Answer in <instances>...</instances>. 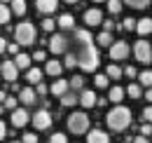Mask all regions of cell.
Returning a JSON list of instances; mask_svg holds the SVG:
<instances>
[{"label":"cell","instance_id":"9c48e42d","mask_svg":"<svg viewBox=\"0 0 152 143\" xmlns=\"http://www.w3.org/2000/svg\"><path fill=\"white\" fill-rule=\"evenodd\" d=\"M28 122H31V115H28L26 108H17V110H12V127H26Z\"/></svg>","mask_w":152,"mask_h":143},{"label":"cell","instance_id":"44dd1931","mask_svg":"<svg viewBox=\"0 0 152 143\" xmlns=\"http://www.w3.org/2000/svg\"><path fill=\"white\" fill-rule=\"evenodd\" d=\"M66 91H68V80H56L52 85V94H56V96H63Z\"/></svg>","mask_w":152,"mask_h":143},{"label":"cell","instance_id":"91938a15","mask_svg":"<svg viewBox=\"0 0 152 143\" xmlns=\"http://www.w3.org/2000/svg\"><path fill=\"white\" fill-rule=\"evenodd\" d=\"M94 2H103V0H94Z\"/></svg>","mask_w":152,"mask_h":143},{"label":"cell","instance_id":"d4e9b609","mask_svg":"<svg viewBox=\"0 0 152 143\" xmlns=\"http://www.w3.org/2000/svg\"><path fill=\"white\" fill-rule=\"evenodd\" d=\"M10 5H12V10H10V12H14V14H26V0H12V2H10Z\"/></svg>","mask_w":152,"mask_h":143},{"label":"cell","instance_id":"ffe728a7","mask_svg":"<svg viewBox=\"0 0 152 143\" xmlns=\"http://www.w3.org/2000/svg\"><path fill=\"white\" fill-rule=\"evenodd\" d=\"M26 80H28L31 85L42 82V71H40V68H28V71H26Z\"/></svg>","mask_w":152,"mask_h":143},{"label":"cell","instance_id":"4fadbf2b","mask_svg":"<svg viewBox=\"0 0 152 143\" xmlns=\"http://www.w3.org/2000/svg\"><path fill=\"white\" fill-rule=\"evenodd\" d=\"M19 101L23 103V106L35 103V101H38V94H35V89H31V87H23V89H19Z\"/></svg>","mask_w":152,"mask_h":143},{"label":"cell","instance_id":"30bf717a","mask_svg":"<svg viewBox=\"0 0 152 143\" xmlns=\"http://www.w3.org/2000/svg\"><path fill=\"white\" fill-rule=\"evenodd\" d=\"M66 45H68V40L61 35V33H54L52 40H49V52L52 54H61V52H66Z\"/></svg>","mask_w":152,"mask_h":143},{"label":"cell","instance_id":"f1b7e54d","mask_svg":"<svg viewBox=\"0 0 152 143\" xmlns=\"http://www.w3.org/2000/svg\"><path fill=\"white\" fill-rule=\"evenodd\" d=\"M122 2H126L129 7H136V10H145L150 5V0H122Z\"/></svg>","mask_w":152,"mask_h":143},{"label":"cell","instance_id":"680465c9","mask_svg":"<svg viewBox=\"0 0 152 143\" xmlns=\"http://www.w3.org/2000/svg\"><path fill=\"white\" fill-rule=\"evenodd\" d=\"M10 143H21V141H10Z\"/></svg>","mask_w":152,"mask_h":143},{"label":"cell","instance_id":"603a6c76","mask_svg":"<svg viewBox=\"0 0 152 143\" xmlns=\"http://www.w3.org/2000/svg\"><path fill=\"white\" fill-rule=\"evenodd\" d=\"M105 77H110V80H119V77H122V68H119L117 63H110L108 71H105Z\"/></svg>","mask_w":152,"mask_h":143},{"label":"cell","instance_id":"ac0fdd59","mask_svg":"<svg viewBox=\"0 0 152 143\" xmlns=\"http://www.w3.org/2000/svg\"><path fill=\"white\" fill-rule=\"evenodd\" d=\"M61 71H63V63L56 61V59H49V61H47V66H45V73H47V75H54V77L61 75Z\"/></svg>","mask_w":152,"mask_h":143},{"label":"cell","instance_id":"ab89813d","mask_svg":"<svg viewBox=\"0 0 152 143\" xmlns=\"http://www.w3.org/2000/svg\"><path fill=\"white\" fill-rule=\"evenodd\" d=\"M21 143H38V136H35L33 131H28V134H23V139H21Z\"/></svg>","mask_w":152,"mask_h":143},{"label":"cell","instance_id":"6f0895ef","mask_svg":"<svg viewBox=\"0 0 152 143\" xmlns=\"http://www.w3.org/2000/svg\"><path fill=\"white\" fill-rule=\"evenodd\" d=\"M2 110H5V108H2V103H0V113H2Z\"/></svg>","mask_w":152,"mask_h":143},{"label":"cell","instance_id":"b9f144b4","mask_svg":"<svg viewBox=\"0 0 152 143\" xmlns=\"http://www.w3.org/2000/svg\"><path fill=\"white\" fill-rule=\"evenodd\" d=\"M5 52H10V54H12V56H17V54H19V45H17V42H10Z\"/></svg>","mask_w":152,"mask_h":143},{"label":"cell","instance_id":"7402d4cb","mask_svg":"<svg viewBox=\"0 0 152 143\" xmlns=\"http://www.w3.org/2000/svg\"><path fill=\"white\" fill-rule=\"evenodd\" d=\"M122 99H124V89H122V87H113V89H110V94H108V101L119 103Z\"/></svg>","mask_w":152,"mask_h":143},{"label":"cell","instance_id":"bcb514c9","mask_svg":"<svg viewBox=\"0 0 152 143\" xmlns=\"http://www.w3.org/2000/svg\"><path fill=\"white\" fill-rule=\"evenodd\" d=\"M113 28H115V21H110V19H108V21H103V31H105V33H110Z\"/></svg>","mask_w":152,"mask_h":143},{"label":"cell","instance_id":"7c38bea8","mask_svg":"<svg viewBox=\"0 0 152 143\" xmlns=\"http://www.w3.org/2000/svg\"><path fill=\"white\" fill-rule=\"evenodd\" d=\"M89 136H87V143H110V136L103 131V129H91V131H87Z\"/></svg>","mask_w":152,"mask_h":143},{"label":"cell","instance_id":"f546056e","mask_svg":"<svg viewBox=\"0 0 152 143\" xmlns=\"http://www.w3.org/2000/svg\"><path fill=\"white\" fill-rule=\"evenodd\" d=\"M138 80H140V85H145V87H152V71H143L138 75Z\"/></svg>","mask_w":152,"mask_h":143},{"label":"cell","instance_id":"d590c367","mask_svg":"<svg viewBox=\"0 0 152 143\" xmlns=\"http://www.w3.org/2000/svg\"><path fill=\"white\" fill-rule=\"evenodd\" d=\"M63 66H66V68H75V66H77V56H75V54H66Z\"/></svg>","mask_w":152,"mask_h":143},{"label":"cell","instance_id":"6da1fadb","mask_svg":"<svg viewBox=\"0 0 152 143\" xmlns=\"http://www.w3.org/2000/svg\"><path fill=\"white\" fill-rule=\"evenodd\" d=\"M105 122L113 131H122L131 125V110L126 106H115L108 115H105Z\"/></svg>","mask_w":152,"mask_h":143},{"label":"cell","instance_id":"7bdbcfd3","mask_svg":"<svg viewBox=\"0 0 152 143\" xmlns=\"http://www.w3.org/2000/svg\"><path fill=\"white\" fill-rule=\"evenodd\" d=\"M140 136H152V127L148 122H143V127H140Z\"/></svg>","mask_w":152,"mask_h":143},{"label":"cell","instance_id":"1f68e13d","mask_svg":"<svg viewBox=\"0 0 152 143\" xmlns=\"http://www.w3.org/2000/svg\"><path fill=\"white\" fill-rule=\"evenodd\" d=\"M68 87H73V89H82V87H84V77H82V75H75V77H70Z\"/></svg>","mask_w":152,"mask_h":143},{"label":"cell","instance_id":"f907efd6","mask_svg":"<svg viewBox=\"0 0 152 143\" xmlns=\"http://www.w3.org/2000/svg\"><path fill=\"white\" fill-rule=\"evenodd\" d=\"M133 143H150V141H148L145 136H136V139H133Z\"/></svg>","mask_w":152,"mask_h":143},{"label":"cell","instance_id":"2e32d148","mask_svg":"<svg viewBox=\"0 0 152 143\" xmlns=\"http://www.w3.org/2000/svg\"><path fill=\"white\" fill-rule=\"evenodd\" d=\"M12 61H14V66H17V71H28V68H31V61H33V59H31V56H28V54H17V56H14V59H12Z\"/></svg>","mask_w":152,"mask_h":143},{"label":"cell","instance_id":"52a82bcc","mask_svg":"<svg viewBox=\"0 0 152 143\" xmlns=\"http://www.w3.org/2000/svg\"><path fill=\"white\" fill-rule=\"evenodd\" d=\"M129 56V45L126 42H122V40H117L110 45V59L113 61H124Z\"/></svg>","mask_w":152,"mask_h":143},{"label":"cell","instance_id":"836d02e7","mask_svg":"<svg viewBox=\"0 0 152 143\" xmlns=\"http://www.w3.org/2000/svg\"><path fill=\"white\" fill-rule=\"evenodd\" d=\"M17 101H19V99H14V96H5L2 108H7V110H17Z\"/></svg>","mask_w":152,"mask_h":143},{"label":"cell","instance_id":"8d00e7d4","mask_svg":"<svg viewBox=\"0 0 152 143\" xmlns=\"http://www.w3.org/2000/svg\"><path fill=\"white\" fill-rule=\"evenodd\" d=\"M122 28H124V31H136V19L126 17V19H124V24H122Z\"/></svg>","mask_w":152,"mask_h":143},{"label":"cell","instance_id":"d6986e66","mask_svg":"<svg viewBox=\"0 0 152 143\" xmlns=\"http://www.w3.org/2000/svg\"><path fill=\"white\" fill-rule=\"evenodd\" d=\"M75 38L80 40V42H84V45H94V38H91V33H89V28H77Z\"/></svg>","mask_w":152,"mask_h":143},{"label":"cell","instance_id":"f5cc1de1","mask_svg":"<svg viewBox=\"0 0 152 143\" xmlns=\"http://www.w3.org/2000/svg\"><path fill=\"white\" fill-rule=\"evenodd\" d=\"M145 99H148V101H150V103H152V87H150V89H148V91H145Z\"/></svg>","mask_w":152,"mask_h":143},{"label":"cell","instance_id":"3957f363","mask_svg":"<svg viewBox=\"0 0 152 143\" xmlns=\"http://www.w3.org/2000/svg\"><path fill=\"white\" fill-rule=\"evenodd\" d=\"M35 26L31 21H21L19 26L14 28V38H17V45H33L35 42Z\"/></svg>","mask_w":152,"mask_h":143},{"label":"cell","instance_id":"816d5d0a","mask_svg":"<svg viewBox=\"0 0 152 143\" xmlns=\"http://www.w3.org/2000/svg\"><path fill=\"white\" fill-rule=\"evenodd\" d=\"M105 103H108V99H96V106H101V108H103Z\"/></svg>","mask_w":152,"mask_h":143},{"label":"cell","instance_id":"7dc6e473","mask_svg":"<svg viewBox=\"0 0 152 143\" xmlns=\"http://www.w3.org/2000/svg\"><path fill=\"white\" fill-rule=\"evenodd\" d=\"M5 134H7V127H5V122H2V120H0V141H2V139H5Z\"/></svg>","mask_w":152,"mask_h":143},{"label":"cell","instance_id":"8fae6325","mask_svg":"<svg viewBox=\"0 0 152 143\" xmlns=\"http://www.w3.org/2000/svg\"><path fill=\"white\" fill-rule=\"evenodd\" d=\"M84 24L91 28V26H98V24H103V14H101V10H87L84 12Z\"/></svg>","mask_w":152,"mask_h":143},{"label":"cell","instance_id":"681fc988","mask_svg":"<svg viewBox=\"0 0 152 143\" xmlns=\"http://www.w3.org/2000/svg\"><path fill=\"white\" fill-rule=\"evenodd\" d=\"M5 49H7V40H5V38H0V54L5 52Z\"/></svg>","mask_w":152,"mask_h":143},{"label":"cell","instance_id":"60d3db41","mask_svg":"<svg viewBox=\"0 0 152 143\" xmlns=\"http://www.w3.org/2000/svg\"><path fill=\"white\" fill-rule=\"evenodd\" d=\"M47 85H45V82H38V87H35V94H38V96H45V94H47Z\"/></svg>","mask_w":152,"mask_h":143},{"label":"cell","instance_id":"11a10c76","mask_svg":"<svg viewBox=\"0 0 152 143\" xmlns=\"http://www.w3.org/2000/svg\"><path fill=\"white\" fill-rule=\"evenodd\" d=\"M63 2H68V5H75L77 0H63Z\"/></svg>","mask_w":152,"mask_h":143},{"label":"cell","instance_id":"e575fe53","mask_svg":"<svg viewBox=\"0 0 152 143\" xmlns=\"http://www.w3.org/2000/svg\"><path fill=\"white\" fill-rule=\"evenodd\" d=\"M122 10V0H108V12L110 14H117Z\"/></svg>","mask_w":152,"mask_h":143},{"label":"cell","instance_id":"5b68a950","mask_svg":"<svg viewBox=\"0 0 152 143\" xmlns=\"http://www.w3.org/2000/svg\"><path fill=\"white\" fill-rule=\"evenodd\" d=\"M52 120H54V117H52V113H49L47 108H40L38 113H35V115L31 117V122H33V127H35V129H40V131H45V129H49V127H52Z\"/></svg>","mask_w":152,"mask_h":143},{"label":"cell","instance_id":"4316f807","mask_svg":"<svg viewBox=\"0 0 152 143\" xmlns=\"http://www.w3.org/2000/svg\"><path fill=\"white\" fill-rule=\"evenodd\" d=\"M124 94H129L131 99H140V96H143V89H140V85H136V82H133V85H129V87H126V91H124Z\"/></svg>","mask_w":152,"mask_h":143},{"label":"cell","instance_id":"e0dca14e","mask_svg":"<svg viewBox=\"0 0 152 143\" xmlns=\"http://www.w3.org/2000/svg\"><path fill=\"white\" fill-rule=\"evenodd\" d=\"M136 31H138V35H150L152 33V19H140V21H136Z\"/></svg>","mask_w":152,"mask_h":143},{"label":"cell","instance_id":"9f6ffc18","mask_svg":"<svg viewBox=\"0 0 152 143\" xmlns=\"http://www.w3.org/2000/svg\"><path fill=\"white\" fill-rule=\"evenodd\" d=\"M0 2H2V5H7V2H12V0H0Z\"/></svg>","mask_w":152,"mask_h":143},{"label":"cell","instance_id":"cb8c5ba5","mask_svg":"<svg viewBox=\"0 0 152 143\" xmlns=\"http://www.w3.org/2000/svg\"><path fill=\"white\" fill-rule=\"evenodd\" d=\"M56 24L61 28H73V26H75V19H73V14H61Z\"/></svg>","mask_w":152,"mask_h":143},{"label":"cell","instance_id":"8992f818","mask_svg":"<svg viewBox=\"0 0 152 143\" xmlns=\"http://www.w3.org/2000/svg\"><path fill=\"white\" fill-rule=\"evenodd\" d=\"M133 54H136V59H138L140 63H150V61H152V47H150V42H145V38L138 40V42L133 45Z\"/></svg>","mask_w":152,"mask_h":143},{"label":"cell","instance_id":"74e56055","mask_svg":"<svg viewBox=\"0 0 152 143\" xmlns=\"http://www.w3.org/2000/svg\"><path fill=\"white\" fill-rule=\"evenodd\" d=\"M49 143H68V139L61 134V131H56V134H52V139H49Z\"/></svg>","mask_w":152,"mask_h":143},{"label":"cell","instance_id":"9a60e30c","mask_svg":"<svg viewBox=\"0 0 152 143\" xmlns=\"http://www.w3.org/2000/svg\"><path fill=\"white\" fill-rule=\"evenodd\" d=\"M35 5H38V12H42V14H52V12H56L58 0H35Z\"/></svg>","mask_w":152,"mask_h":143},{"label":"cell","instance_id":"ee69618b","mask_svg":"<svg viewBox=\"0 0 152 143\" xmlns=\"http://www.w3.org/2000/svg\"><path fill=\"white\" fill-rule=\"evenodd\" d=\"M143 120H145V122H152V106H148L143 110Z\"/></svg>","mask_w":152,"mask_h":143},{"label":"cell","instance_id":"7a4b0ae2","mask_svg":"<svg viewBox=\"0 0 152 143\" xmlns=\"http://www.w3.org/2000/svg\"><path fill=\"white\" fill-rule=\"evenodd\" d=\"M77 66L84 73H94L98 68V49H96L94 45H84L82 47V52L77 56Z\"/></svg>","mask_w":152,"mask_h":143},{"label":"cell","instance_id":"4dcf8cb0","mask_svg":"<svg viewBox=\"0 0 152 143\" xmlns=\"http://www.w3.org/2000/svg\"><path fill=\"white\" fill-rule=\"evenodd\" d=\"M10 17H12V12H10V7L0 2V24H7V21H10Z\"/></svg>","mask_w":152,"mask_h":143},{"label":"cell","instance_id":"5bb4252c","mask_svg":"<svg viewBox=\"0 0 152 143\" xmlns=\"http://www.w3.org/2000/svg\"><path fill=\"white\" fill-rule=\"evenodd\" d=\"M96 99H98V96H96L91 89H82V94L77 96V103H82L84 108H91V106H96Z\"/></svg>","mask_w":152,"mask_h":143},{"label":"cell","instance_id":"d6a6232c","mask_svg":"<svg viewBox=\"0 0 152 143\" xmlns=\"http://www.w3.org/2000/svg\"><path fill=\"white\" fill-rule=\"evenodd\" d=\"M94 85L98 87V89H105V87H108V77H105V73L96 75V77H94Z\"/></svg>","mask_w":152,"mask_h":143},{"label":"cell","instance_id":"c3c4849f","mask_svg":"<svg viewBox=\"0 0 152 143\" xmlns=\"http://www.w3.org/2000/svg\"><path fill=\"white\" fill-rule=\"evenodd\" d=\"M33 59H35V61H45V52H42V49L35 52V54H33Z\"/></svg>","mask_w":152,"mask_h":143},{"label":"cell","instance_id":"f6af8a7d","mask_svg":"<svg viewBox=\"0 0 152 143\" xmlns=\"http://www.w3.org/2000/svg\"><path fill=\"white\" fill-rule=\"evenodd\" d=\"M124 75H126V77H136V75H138V73H136V68H133V66H126V68H124Z\"/></svg>","mask_w":152,"mask_h":143},{"label":"cell","instance_id":"484cf974","mask_svg":"<svg viewBox=\"0 0 152 143\" xmlns=\"http://www.w3.org/2000/svg\"><path fill=\"white\" fill-rule=\"evenodd\" d=\"M77 103V96L75 94H73V91H66V94H63V96H61V106H75Z\"/></svg>","mask_w":152,"mask_h":143},{"label":"cell","instance_id":"83f0119b","mask_svg":"<svg viewBox=\"0 0 152 143\" xmlns=\"http://www.w3.org/2000/svg\"><path fill=\"white\" fill-rule=\"evenodd\" d=\"M96 42H98L101 47H108V45H113V35L103 31V33H98V38H96Z\"/></svg>","mask_w":152,"mask_h":143},{"label":"cell","instance_id":"277c9868","mask_svg":"<svg viewBox=\"0 0 152 143\" xmlns=\"http://www.w3.org/2000/svg\"><path fill=\"white\" fill-rule=\"evenodd\" d=\"M68 129L73 131V134H87L89 131V115L87 113H70V117H68Z\"/></svg>","mask_w":152,"mask_h":143},{"label":"cell","instance_id":"ba28073f","mask_svg":"<svg viewBox=\"0 0 152 143\" xmlns=\"http://www.w3.org/2000/svg\"><path fill=\"white\" fill-rule=\"evenodd\" d=\"M0 75H2V80H7V82H17V77H19V71H17V66H14V61H2V66H0Z\"/></svg>","mask_w":152,"mask_h":143},{"label":"cell","instance_id":"f35d334b","mask_svg":"<svg viewBox=\"0 0 152 143\" xmlns=\"http://www.w3.org/2000/svg\"><path fill=\"white\" fill-rule=\"evenodd\" d=\"M54 26H56V21H52V19H45V21H42V31H47V33H52Z\"/></svg>","mask_w":152,"mask_h":143},{"label":"cell","instance_id":"db71d44e","mask_svg":"<svg viewBox=\"0 0 152 143\" xmlns=\"http://www.w3.org/2000/svg\"><path fill=\"white\" fill-rule=\"evenodd\" d=\"M5 96H7V94H5V91L0 89V103H2V101H5Z\"/></svg>","mask_w":152,"mask_h":143}]
</instances>
